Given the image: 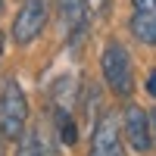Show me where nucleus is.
<instances>
[{"instance_id":"7ed1b4c3","label":"nucleus","mask_w":156,"mask_h":156,"mask_svg":"<svg viewBox=\"0 0 156 156\" xmlns=\"http://www.w3.org/2000/svg\"><path fill=\"white\" fill-rule=\"evenodd\" d=\"M47 0H25L22 9L16 12V19H12V41H16L19 47L31 44L37 34L44 31L47 25Z\"/></svg>"},{"instance_id":"9d476101","label":"nucleus","mask_w":156,"mask_h":156,"mask_svg":"<svg viewBox=\"0 0 156 156\" xmlns=\"http://www.w3.org/2000/svg\"><path fill=\"white\" fill-rule=\"evenodd\" d=\"M147 94H150V97H156V69L147 75Z\"/></svg>"},{"instance_id":"f257e3e1","label":"nucleus","mask_w":156,"mask_h":156,"mask_svg":"<svg viewBox=\"0 0 156 156\" xmlns=\"http://www.w3.org/2000/svg\"><path fill=\"white\" fill-rule=\"evenodd\" d=\"M25 122H28L25 90L12 75H6L3 84H0V131H3L6 140H19L25 131Z\"/></svg>"},{"instance_id":"f8f14e48","label":"nucleus","mask_w":156,"mask_h":156,"mask_svg":"<svg viewBox=\"0 0 156 156\" xmlns=\"http://www.w3.org/2000/svg\"><path fill=\"white\" fill-rule=\"evenodd\" d=\"M3 140H6V137H3V131H0V156H3Z\"/></svg>"},{"instance_id":"f03ea898","label":"nucleus","mask_w":156,"mask_h":156,"mask_svg":"<svg viewBox=\"0 0 156 156\" xmlns=\"http://www.w3.org/2000/svg\"><path fill=\"white\" fill-rule=\"evenodd\" d=\"M100 69L103 78L115 97H131L134 90V69H131V56L119 41H106L103 47V56H100Z\"/></svg>"},{"instance_id":"423d86ee","label":"nucleus","mask_w":156,"mask_h":156,"mask_svg":"<svg viewBox=\"0 0 156 156\" xmlns=\"http://www.w3.org/2000/svg\"><path fill=\"white\" fill-rule=\"evenodd\" d=\"M125 137H128V144H131V150H137V153H147L150 144H153L150 119H147V112L140 109L137 103H128L125 106Z\"/></svg>"},{"instance_id":"4468645a","label":"nucleus","mask_w":156,"mask_h":156,"mask_svg":"<svg viewBox=\"0 0 156 156\" xmlns=\"http://www.w3.org/2000/svg\"><path fill=\"white\" fill-rule=\"evenodd\" d=\"M0 9H3V0H0Z\"/></svg>"},{"instance_id":"ddd939ff","label":"nucleus","mask_w":156,"mask_h":156,"mask_svg":"<svg viewBox=\"0 0 156 156\" xmlns=\"http://www.w3.org/2000/svg\"><path fill=\"white\" fill-rule=\"evenodd\" d=\"M0 53H3V31H0Z\"/></svg>"},{"instance_id":"9b49d317","label":"nucleus","mask_w":156,"mask_h":156,"mask_svg":"<svg viewBox=\"0 0 156 156\" xmlns=\"http://www.w3.org/2000/svg\"><path fill=\"white\" fill-rule=\"evenodd\" d=\"M150 131H153V140H156V106H153V112H150Z\"/></svg>"},{"instance_id":"1a4fd4ad","label":"nucleus","mask_w":156,"mask_h":156,"mask_svg":"<svg viewBox=\"0 0 156 156\" xmlns=\"http://www.w3.org/2000/svg\"><path fill=\"white\" fill-rule=\"evenodd\" d=\"M16 156H44L41 140H37L34 131H31V134H25V137H19V150H16Z\"/></svg>"},{"instance_id":"20e7f679","label":"nucleus","mask_w":156,"mask_h":156,"mask_svg":"<svg viewBox=\"0 0 156 156\" xmlns=\"http://www.w3.org/2000/svg\"><path fill=\"white\" fill-rule=\"evenodd\" d=\"M87 156H125L122 150V137H119V112L106 109L94 125L90 134V153Z\"/></svg>"},{"instance_id":"0eeeda50","label":"nucleus","mask_w":156,"mask_h":156,"mask_svg":"<svg viewBox=\"0 0 156 156\" xmlns=\"http://www.w3.org/2000/svg\"><path fill=\"white\" fill-rule=\"evenodd\" d=\"M131 34L140 44L156 47V0H131Z\"/></svg>"},{"instance_id":"6e6552de","label":"nucleus","mask_w":156,"mask_h":156,"mask_svg":"<svg viewBox=\"0 0 156 156\" xmlns=\"http://www.w3.org/2000/svg\"><path fill=\"white\" fill-rule=\"evenodd\" d=\"M56 128H59V137H62V144H75L78 140V128H75V122H72V115H69V109H56Z\"/></svg>"},{"instance_id":"39448f33","label":"nucleus","mask_w":156,"mask_h":156,"mask_svg":"<svg viewBox=\"0 0 156 156\" xmlns=\"http://www.w3.org/2000/svg\"><path fill=\"white\" fill-rule=\"evenodd\" d=\"M56 12L69 37V47H78L87 34V0H56Z\"/></svg>"}]
</instances>
